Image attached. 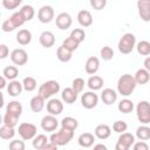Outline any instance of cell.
Masks as SVG:
<instances>
[{
	"label": "cell",
	"instance_id": "1",
	"mask_svg": "<svg viewBox=\"0 0 150 150\" xmlns=\"http://www.w3.org/2000/svg\"><path fill=\"white\" fill-rule=\"evenodd\" d=\"M136 86L137 83L132 75L123 74L117 81V93L124 97H128L134 93Z\"/></svg>",
	"mask_w": 150,
	"mask_h": 150
},
{
	"label": "cell",
	"instance_id": "2",
	"mask_svg": "<svg viewBox=\"0 0 150 150\" xmlns=\"http://www.w3.org/2000/svg\"><path fill=\"white\" fill-rule=\"evenodd\" d=\"M60 91V83L57 81L54 80H49L43 82L38 90V95H40L42 98L45 100H50L52 96H54L55 94H57Z\"/></svg>",
	"mask_w": 150,
	"mask_h": 150
},
{
	"label": "cell",
	"instance_id": "3",
	"mask_svg": "<svg viewBox=\"0 0 150 150\" xmlns=\"http://www.w3.org/2000/svg\"><path fill=\"white\" fill-rule=\"evenodd\" d=\"M25 22H26V20H25V18L22 16V14H21L20 12H14L8 19H6V20L2 22L1 29H2L4 32H6V33H7V32H13L14 29L21 27Z\"/></svg>",
	"mask_w": 150,
	"mask_h": 150
},
{
	"label": "cell",
	"instance_id": "4",
	"mask_svg": "<svg viewBox=\"0 0 150 150\" xmlns=\"http://www.w3.org/2000/svg\"><path fill=\"white\" fill-rule=\"evenodd\" d=\"M73 137H74V131L61 128L59 131L53 132V134L50 135L49 142L54 143V144L57 145V146H62V145L68 144V143L73 139Z\"/></svg>",
	"mask_w": 150,
	"mask_h": 150
},
{
	"label": "cell",
	"instance_id": "5",
	"mask_svg": "<svg viewBox=\"0 0 150 150\" xmlns=\"http://www.w3.org/2000/svg\"><path fill=\"white\" fill-rule=\"evenodd\" d=\"M118 50L122 54H130L136 48V36L132 33H125L118 41Z\"/></svg>",
	"mask_w": 150,
	"mask_h": 150
},
{
	"label": "cell",
	"instance_id": "6",
	"mask_svg": "<svg viewBox=\"0 0 150 150\" xmlns=\"http://www.w3.org/2000/svg\"><path fill=\"white\" fill-rule=\"evenodd\" d=\"M136 116L142 124L150 123V103L148 101H139L136 105Z\"/></svg>",
	"mask_w": 150,
	"mask_h": 150
},
{
	"label": "cell",
	"instance_id": "7",
	"mask_svg": "<svg viewBox=\"0 0 150 150\" xmlns=\"http://www.w3.org/2000/svg\"><path fill=\"white\" fill-rule=\"evenodd\" d=\"M18 132L23 141H28V139H34V137L38 135V129H36V125L33 123L22 122L19 124Z\"/></svg>",
	"mask_w": 150,
	"mask_h": 150
},
{
	"label": "cell",
	"instance_id": "8",
	"mask_svg": "<svg viewBox=\"0 0 150 150\" xmlns=\"http://www.w3.org/2000/svg\"><path fill=\"white\" fill-rule=\"evenodd\" d=\"M134 144H135V136L130 132H123L120 135L115 144V150H130V146Z\"/></svg>",
	"mask_w": 150,
	"mask_h": 150
},
{
	"label": "cell",
	"instance_id": "9",
	"mask_svg": "<svg viewBox=\"0 0 150 150\" xmlns=\"http://www.w3.org/2000/svg\"><path fill=\"white\" fill-rule=\"evenodd\" d=\"M98 103V95L95 91H86L81 96V104L86 109H93Z\"/></svg>",
	"mask_w": 150,
	"mask_h": 150
},
{
	"label": "cell",
	"instance_id": "10",
	"mask_svg": "<svg viewBox=\"0 0 150 150\" xmlns=\"http://www.w3.org/2000/svg\"><path fill=\"white\" fill-rule=\"evenodd\" d=\"M11 61L15 66H25L28 62V54L22 48H15L11 53Z\"/></svg>",
	"mask_w": 150,
	"mask_h": 150
},
{
	"label": "cell",
	"instance_id": "11",
	"mask_svg": "<svg viewBox=\"0 0 150 150\" xmlns=\"http://www.w3.org/2000/svg\"><path fill=\"white\" fill-rule=\"evenodd\" d=\"M54 16H55L54 9L52 6H48V5L42 6L38 12V19L41 23H49L50 21H53Z\"/></svg>",
	"mask_w": 150,
	"mask_h": 150
},
{
	"label": "cell",
	"instance_id": "12",
	"mask_svg": "<svg viewBox=\"0 0 150 150\" xmlns=\"http://www.w3.org/2000/svg\"><path fill=\"white\" fill-rule=\"evenodd\" d=\"M136 5L141 20L144 22H150V0H138Z\"/></svg>",
	"mask_w": 150,
	"mask_h": 150
},
{
	"label": "cell",
	"instance_id": "13",
	"mask_svg": "<svg viewBox=\"0 0 150 150\" xmlns=\"http://www.w3.org/2000/svg\"><path fill=\"white\" fill-rule=\"evenodd\" d=\"M73 23V19L70 16L69 13L67 12H62L60 14L56 15V19H55V25L59 29L61 30H67Z\"/></svg>",
	"mask_w": 150,
	"mask_h": 150
},
{
	"label": "cell",
	"instance_id": "14",
	"mask_svg": "<svg viewBox=\"0 0 150 150\" xmlns=\"http://www.w3.org/2000/svg\"><path fill=\"white\" fill-rule=\"evenodd\" d=\"M59 127V121L56 120V116H53V115H46L42 117L41 120V128L45 130V131H55Z\"/></svg>",
	"mask_w": 150,
	"mask_h": 150
},
{
	"label": "cell",
	"instance_id": "15",
	"mask_svg": "<svg viewBox=\"0 0 150 150\" xmlns=\"http://www.w3.org/2000/svg\"><path fill=\"white\" fill-rule=\"evenodd\" d=\"M47 111L49 115L57 116L63 111V103L59 98H50L47 102Z\"/></svg>",
	"mask_w": 150,
	"mask_h": 150
},
{
	"label": "cell",
	"instance_id": "16",
	"mask_svg": "<svg viewBox=\"0 0 150 150\" xmlns=\"http://www.w3.org/2000/svg\"><path fill=\"white\" fill-rule=\"evenodd\" d=\"M39 42L43 48H50L55 45V35L50 30H43L39 36Z\"/></svg>",
	"mask_w": 150,
	"mask_h": 150
},
{
	"label": "cell",
	"instance_id": "17",
	"mask_svg": "<svg viewBox=\"0 0 150 150\" xmlns=\"http://www.w3.org/2000/svg\"><path fill=\"white\" fill-rule=\"evenodd\" d=\"M117 95H118V93L116 90H114L111 88H105L101 93V100L104 104L111 105L112 103H115L117 101Z\"/></svg>",
	"mask_w": 150,
	"mask_h": 150
},
{
	"label": "cell",
	"instance_id": "18",
	"mask_svg": "<svg viewBox=\"0 0 150 150\" xmlns=\"http://www.w3.org/2000/svg\"><path fill=\"white\" fill-rule=\"evenodd\" d=\"M84 69L86 73L89 75H94L97 73V70L100 69V60L96 56H90L87 59L86 64H84Z\"/></svg>",
	"mask_w": 150,
	"mask_h": 150
},
{
	"label": "cell",
	"instance_id": "19",
	"mask_svg": "<svg viewBox=\"0 0 150 150\" xmlns=\"http://www.w3.org/2000/svg\"><path fill=\"white\" fill-rule=\"evenodd\" d=\"M94 142H95V135L91 134V132H83L77 138L79 145L82 146L83 149H87V148L93 146L94 145Z\"/></svg>",
	"mask_w": 150,
	"mask_h": 150
},
{
	"label": "cell",
	"instance_id": "20",
	"mask_svg": "<svg viewBox=\"0 0 150 150\" xmlns=\"http://www.w3.org/2000/svg\"><path fill=\"white\" fill-rule=\"evenodd\" d=\"M77 21L82 27H89L93 25V15L87 9H81L77 13Z\"/></svg>",
	"mask_w": 150,
	"mask_h": 150
},
{
	"label": "cell",
	"instance_id": "21",
	"mask_svg": "<svg viewBox=\"0 0 150 150\" xmlns=\"http://www.w3.org/2000/svg\"><path fill=\"white\" fill-rule=\"evenodd\" d=\"M77 93L71 88V87H67L62 90V94H61V100L67 103V104H73L76 100H77Z\"/></svg>",
	"mask_w": 150,
	"mask_h": 150
},
{
	"label": "cell",
	"instance_id": "22",
	"mask_svg": "<svg viewBox=\"0 0 150 150\" xmlns=\"http://www.w3.org/2000/svg\"><path fill=\"white\" fill-rule=\"evenodd\" d=\"M94 135L98 139H107L111 135V128L108 124H98L94 130Z\"/></svg>",
	"mask_w": 150,
	"mask_h": 150
},
{
	"label": "cell",
	"instance_id": "23",
	"mask_svg": "<svg viewBox=\"0 0 150 150\" xmlns=\"http://www.w3.org/2000/svg\"><path fill=\"white\" fill-rule=\"evenodd\" d=\"M103 84H104V80L98 75H91L87 81V86L91 91L100 90L103 87Z\"/></svg>",
	"mask_w": 150,
	"mask_h": 150
},
{
	"label": "cell",
	"instance_id": "24",
	"mask_svg": "<svg viewBox=\"0 0 150 150\" xmlns=\"http://www.w3.org/2000/svg\"><path fill=\"white\" fill-rule=\"evenodd\" d=\"M6 112L19 118L21 116V114H22V104L19 101H15V100L11 101L6 107Z\"/></svg>",
	"mask_w": 150,
	"mask_h": 150
},
{
	"label": "cell",
	"instance_id": "25",
	"mask_svg": "<svg viewBox=\"0 0 150 150\" xmlns=\"http://www.w3.org/2000/svg\"><path fill=\"white\" fill-rule=\"evenodd\" d=\"M32 41V33L28 29H20L16 33V42L21 46H27Z\"/></svg>",
	"mask_w": 150,
	"mask_h": 150
},
{
	"label": "cell",
	"instance_id": "26",
	"mask_svg": "<svg viewBox=\"0 0 150 150\" xmlns=\"http://www.w3.org/2000/svg\"><path fill=\"white\" fill-rule=\"evenodd\" d=\"M23 90V86H22V82H19L16 80L14 81H9L8 86H7V93L13 96V97H16L19 96Z\"/></svg>",
	"mask_w": 150,
	"mask_h": 150
},
{
	"label": "cell",
	"instance_id": "27",
	"mask_svg": "<svg viewBox=\"0 0 150 150\" xmlns=\"http://www.w3.org/2000/svg\"><path fill=\"white\" fill-rule=\"evenodd\" d=\"M29 107L30 110L33 112H40L43 108H45V98H42L40 95H35L30 98L29 102Z\"/></svg>",
	"mask_w": 150,
	"mask_h": 150
},
{
	"label": "cell",
	"instance_id": "28",
	"mask_svg": "<svg viewBox=\"0 0 150 150\" xmlns=\"http://www.w3.org/2000/svg\"><path fill=\"white\" fill-rule=\"evenodd\" d=\"M134 79H135L137 84H145V83H148L150 81V73L146 69L141 68L135 73Z\"/></svg>",
	"mask_w": 150,
	"mask_h": 150
},
{
	"label": "cell",
	"instance_id": "29",
	"mask_svg": "<svg viewBox=\"0 0 150 150\" xmlns=\"http://www.w3.org/2000/svg\"><path fill=\"white\" fill-rule=\"evenodd\" d=\"M79 127V122L76 118L71 117V116H66L61 120V128L63 129H68L71 131H75Z\"/></svg>",
	"mask_w": 150,
	"mask_h": 150
},
{
	"label": "cell",
	"instance_id": "30",
	"mask_svg": "<svg viewBox=\"0 0 150 150\" xmlns=\"http://www.w3.org/2000/svg\"><path fill=\"white\" fill-rule=\"evenodd\" d=\"M56 56L61 62H69L73 57V52L68 50L64 46L61 45L56 50Z\"/></svg>",
	"mask_w": 150,
	"mask_h": 150
},
{
	"label": "cell",
	"instance_id": "31",
	"mask_svg": "<svg viewBox=\"0 0 150 150\" xmlns=\"http://www.w3.org/2000/svg\"><path fill=\"white\" fill-rule=\"evenodd\" d=\"M117 109L120 110V112L122 114H129L134 110V102L129 98H123L118 102L117 104Z\"/></svg>",
	"mask_w": 150,
	"mask_h": 150
},
{
	"label": "cell",
	"instance_id": "32",
	"mask_svg": "<svg viewBox=\"0 0 150 150\" xmlns=\"http://www.w3.org/2000/svg\"><path fill=\"white\" fill-rule=\"evenodd\" d=\"M48 138L46 135L43 134H40V135H36L34 137V139L32 141V144H33V148L36 149V150H42L47 144H48Z\"/></svg>",
	"mask_w": 150,
	"mask_h": 150
},
{
	"label": "cell",
	"instance_id": "33",
	"mask_svg": "<svg viewBox=\"0 0 150 150\" xmlns=\"http://www.w3.org/2000/svg\"><path fill=\"white\" fill-rule=\"evenodd\" d=\"M19 75V69L16 66H7L2 70V76H5L8 81H14Z\"/></svg>",
	"mask_w": 150,
	"mask_h": 150
},
{
	"label": "cell",
	"instance_id": "34",
	"mask_svg": "<svg viewBox=\"0 0 150 150\" xmlns=\"http://www.w3.org/2000/svg\"><path fill=\"white\" fill-rule=\"evenodd\" d=\"M136 137L139 141H144V142L150 139V128L148 125H145V124L139 125L136 129Z\"/></svg>",
	"mask_w": 150,
	"mask_h": 150
},
{
	"label": "cell",
	"instance_id": "35",
	"mask_svg": "<svg viewBox=\"0 0 150 150\" xmlns=\"http://www.w3.org/2000/svg\"><path fill=\"white\" fill-rule=\"evenodd\" d=\"M136 50L139 55L142 56H148L150 55V42L146 40H142L136 43Z\"/></svg>",
	"mask_w": 150,
	"mask_h": 150
},
{
	"label": "cell",
	"instance_id": "36",
	"mask_svg": "<svg viewBox=\"0 0 150 150\" xmlns=\"http://www.w3.org/2000/svg\"><path fill=\"white\" fill-rule=\"evenodd\" d=\"M22 86H23V90H26V91H33V90L36 89L38 83H36V80L34 77L26 76L22 80Z\"/></svg>",
	"mask_w": 150,
	"mask_h": 150
},
{
	"label": "cell",
	"instance_id": "37",
	"mask_svg": "<svg viewBox=\"0 0 150 150\" xmlns=\"http://www.w3.org/2000/svg\"><path fill=\"white\" fill-rule=\"evenodd\" d=\"M14 136H15V129L14 128L7 127L5 124L1 125V128H0V137L2 139H12Z\"/></svg>",
	"mask_w": 150,
	"mask_h": 150
},
{
	"label": "cell",
	"instance_id": "38",
	"mask_svg": "<svg viewBox=\"0 0 150 150\" xmlns=\"http://www.w3.org/2000/svg\"><path fill=\"white\" fill-rule=\"evenodd\" d=\"M19 12L22 14V16L25 18L26 21H30L35 15V11H34L33 6H30V5H23Z\"/></svg>",
	"mask_w": 150,
	"mask_h": 150
},
{
	"label": "cell",
	"instance_id": "39",
	"mask_svg": "<svg viewBox=\"0 0 150 150\" xmlns=\"http://www.w3.org/2000/svg\"><path fill=\"white\" fill-rule=\"evenodd\" d=\"M62 46H64L68 50H70V52H74V50H76L77 48H79V46H80V43L75 40V39H73L70 35L68 36V38H66L64 40H63V42H62Z\"/></svg>",
	"mask_w": 150,
	"mask_h": 150
},
{
	"label": "cell",
	"instance_id": "40",
	"mask_svg": "<svg viewBox=\"0 0 150 150\" xmlns=\"http://www.w3.org/2000/svg\"><path fill=\"white\" fill-rule=\"evenodd\" d=\"M100 56L104 61H110L114 57V50H112V48L109 47V46L102 47L101 50H100Z\"/></svg>",
	"mask_w": 150,
	"mask_h": 150
},
{
	"label": "cell",
	"instance_id": "41",
	"mask_svg": "<svg viewBox=\"0 0 150 150\" xmlns=\"http://www.w3.org/2000/svg\"><path fill=\"white\" fill-rule=\"evenodd\" d=\"M18 120H19L18 117H15L11 114H7V112H5V115L2 117L4 124L7 125V127H11V128H15V125L18 124Z\"/></svg>",
	"mask_w": 150,
	"mask_h": 150
},
{
	"label": "cell",
	"instance_id": "42",
	"mask_svg": "<svg viewBox=\"0 0 150 150\" xmlns=\"http://www.w3.org/2000/svg\"><path fill=\"white\" fill-rule=\"evenodd\" d=\"M70 36L73 39H75L79 43H81L82 41H84L86 39V32L82 29V28H74L70 33Z\"/></svg>",
	"mask_w": 150,
	"mask_h": 150
},
{
	"label": "cell",
	"instance_id": "43",
	"mask_svg": "<svg viewBox=\"0 0 150 150\" xmlns=\"http://www.w3.org/2000/svg\"><path fill=\"white\" fill-rule=\"evenodd\" d=\"M71 88H73L77 94L82 93L83 89H84V80H83L82 77H75V79L73 80V82H71Z\"/></svg>",
	"mask_w": 150,
	"mask_h": 150
},
{
	"label": "cell",
	"instance_id": "44",
	"mask_svg": "<svg viewBox=\"0 0 150 150\" xmlns=\"http://www.w3.org/2000/svg\"><path fill=\"white\" fill-rule=\"evenodd\" d=\"M127 129H128V124H127V122H124V121L118 120V121L114 122V124H112V130H114L115 132H117V134L127 132Z\"/></svg>",
	"mask_w": 150,
	"mask_h": 150
},
{
	"label": "cell",
	"instance_id": "45",
	"mask_svg": "<svg viewBox=\"0 0 150 150\" xmlns=\"http://www.w3.org/2000/svg\"><path fill=\"white\" fill-rule=\"evenodd\" d=\"M8 149L9 150H25L26 145H25L23 139H13L9 142Z\"/></svg>",
	"mask_w": 150,
	"mask_h": 150
},
{
	"label": "cell",
	"instance_id": "46",
	"mask_svg": "<svg viewBox=\"0 0 150 150\" xmlns=\"http://www.w3.org/2000/svg\"><path fill=\"white\" fill-rule=\"evenodd\" d=\"M21 0H2V6L6 9H15L18 6L21 5Z\"/></svg>",
	"mask_w": 150,
	"mask_h": 150
},
{
	"label": "cell",
	"instance_id": "47",
	"mask_svg": "<svg viewBox=\"0 0 150 150\" xmlns=\"http://www.w3.org/2000/svg\"><path fill=\"white\" fill-rule=\"evenodd\" d=\"M107 5V1L105 0H90V6L96 9V11H101Z\"/></svg>",
	"mask_w": 150,
	"mask_h": 150
},
{
	"label": "cell",
	"instance_id": "48",
	"mask_svg": "<svg viewBox=\"0 0 150 150\" xmlns=\"http://www.w3.org/2000/svg\"><path fill=\"white\" fill-rule=\"evenodd\" d=\"M132 150H150V148L146 142L138 141V142H135V144L132 145Z\"/></svg>",
	"mask_w": 150,
	"mask_h": 150
},
{
	"label": "cell",
	"instance_id": "49",
	"mask_svg": "<svg viewBox=\"0 0 150 150\" xmlns=\"http://www.w3.org/2000/svg\"><path fill=\"white\" fill-rule=\"evenodd\" d=\"M8 54H9L8 47H7L5 43H1V45H0V59H1V60L6 59V57L8 56Z\"/></svg>",
	"mask_w": 150,
	"mask_h": 150
},
{
	"label": "cell",
	"instance_id": "50",
	"mask_svg": "<svg viewBox=\"0 0 150 150\" xmlns=\"http://www.w3.org/2000/svg\"><path fill=\"white\" fill-rule=\"evenodd\" d=\"M57 148H59L57 145H55L54 143L49 142V143H48V144H47V145H46V146H45V148H43L42 150H59Z\"/></svg>",
	"mask_w": 150,
	"mask_h": 150
},
{
	"label": "cell",
	"instance_id": "51",
	"mask_svg": "<svg viewBox=\"0 0 150 150\" xmlns=\"http://www.w3.org/2000/svg\"><path fill=\"white\" fill-rule=\"evenodd\" d=\"M93 150H108V148H107L103 143H97V144L94 145Z\"/></svg>",
	"mask_w": 150,
	"mask_h": 150
},
{
	"label": "cell",
	"instance_id": "52",
	"mask_svg": "<svg viewBox=\"0 0 150 150\" xmlns=\"http://www.w3.org/2000/svg\"><path fill=\"white\" fill-rule=\"evenodd\" d=\"M7 79L5 77V76H1L0 77V88L1 89H4V88H7Z\"/></svg>",
	"mask_w": 150,
	"mask_h": 150
},
{
	"label": "cell",
	"instance_id": "53",
	"mask_svg": "<svg viewBox=\"0 0 150 150\" xmlns=\"http://www.w3.org/2000/svg\"><path fill=\"white\" fill-rule=\"evenodd\" d=\"M143 66H144V69H146L149 73H150V56L145 57L144 62H143Z\"/></svg>",
	"mask_w": 150,
	"mask_h": 150
},
{
	"label": "cell",
	"instance_id": "54",
	"mask_svg": "<svg viewBox=\"0 0 150 150\" xmlns=\"http://www.w3.org/2000/svg\"><path fill=\"white\" fill-rule=\"evenodd\" d=\"M83 150H84V149H83Z\"/></svg>",
	"mask_w": 150,
	"mask_h": 150
}]
</instances>
